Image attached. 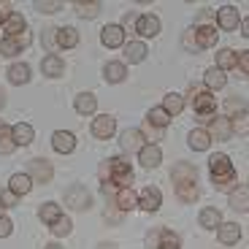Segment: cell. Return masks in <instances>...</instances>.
Masks as SVG:
<instances>
[{"mask_svg":"<svg viewBox=\"0 0 249 249\" xmlns=\"http://www.w3.org/2000/svg\"><path fill=\"white\" fill-rule=\"evenodd\" d=\"M160 203H162V195L157 187H143L141 195H138V209H143V212H149V214L157 212Z\"/></svg>","mask_w":249,"mask_h":249,"instance_id":"10","label":"cell"},{"mask_svg":"<svg viewBox=\"0 0 249 249\" xmlns=\"http://www.w3.org/2000/svg\"><path fill=\"white\" fill-rule=\"evenodd\" d=\"M3 33H6V38H14V36H19V33H25V17L11 11L8 19L3 22Z\"/></svg>","mask_w":249,"mask_h":249,"instance_id":"23","label":"cell"},{"mask_svg":"<svg viewBox=\"0 0 249 249\" xmlns=\"http://www.w3.org/2000/svg\"><path fill=\"white\" fill-rule=\"evenodd\" d=\"M11 136H14V143L27 146V143H33V138H36V130H33V124L19 122V124H14V127H11Z\"/></svg>","mask_w":249,"mask_h":249,"instance_id":"20","label":"cell"},{"mask_svg":"<svg viewBox=\"0 0 249 249\" xmlns=\"http://www.w3.org/2000/svg\"><path fill=\"white\" fill-rule=\"evenodd\" d=\"M19 46H17V41H14V38H3V41H0V54L3 57H14V54H19Z\"/></svg>","mask_w":249,"mask_h":249,"instance_id":"43","label":"cell"},{"mask_svg":"<svg viewBox=\"0 0 249 249\" xmlns=\"http://www.w3.org/2000/svg\"><path fill=\"white\" fill-rule=\"evenodd\" d=\"M138 162H141L143 168H157L162 162V149L157 143H143V149L138 152Z\"/></svg>","mask_w":249,"mask_h":249,"instance_id":"12","label":"cell"},{"mask_svg":"<svg viewBox=\"0 0 249 249\" xmlns=\"http://www.w3.org/2000/svg\"><path fill=\"white\" fill-rule=\"evenodd\" d=\"M214 190H219V193H233L236 190V174L225 176V179H214Z\"/></svg>","mask_w":249,"mask_h":249,"instance_id":"42","label":"cell"},{"mask_svg":"<svg viewBox=\"0 0 249 249\" xmlns=\"http://www.w3.org/2000/svg\"><path fill=\"white\" fill-rule=\"evenodd\" d=\"M168 122H171V117H168V111H165L162 106L149 108V111H146V124H152V127H157V130L168 127Z\"/></svg>","mask_w":249,"mask_h":249,"instance_id":"29","label":"cell"},{"mask_svg":"<svg viewBox=\"0 0 249 249\" xmlns=\"http://www.w3.org/2000/svg\"><path fill=\"white\" fill-rule=\"evenodd\" d=\"M6 106V95H3V89H0V108Z\"/></svg>","mask_w":249,"mask_h":249,"instance_id":"54","label":"cell"},{"mask_svg":"<svg viewBox=\"0 0 249 249\" xmlns=\"http://www.w3.org/2000/svg\"><path fill=\"white\" fill-rule=\"evenodd\" d=\"M187 141H190V146H193L195 152H206L212 146V136H209V130H203V127H195V130L187 136Z\"/></svg>","mask_w":249,"mask_h":249,"instance_id":"22","label":"cell"},{"mask_svg":"<svg viewBox=\"0 0 249 249\" xmlns=\"http://www.w3.org/2000/svg\"><path fill=\"white\" fill-rule=\"evenodd\" d=\"M162 108L168 111V117H176V114L184 111V98H181L179 92H168L162 98Z\"/></svg>","mask_w":249,"mask_h":249,"instance_id":"31","label":"cell"},{"mask_svg":"<svg viewBox=\"0 0 249 249\" xmlns=\"http://www.w3.org/2000/svg\"><path fill=\"white\" fill-rule=\"evenodd\" d=\"M176 198L181 203H195L198 200V181H176Z\"/></svg>","mask_w":249,"mask_h":249,"instance_id":"19","label":"cell"},{"mask_svg":"<svg viewBox=\"0 0 249 249\" xmlns=\"http://www.w3.org/2000/svg\"><path fill=\"white\" fill-rule=\"evenodd\" d=\"M52 146H54V152H60V155H71V152L76 149V136L68 130H57L54 136H52Z\"/></svg>","mask_w":249,"mask_h":249,"instance_id":"14","label":"cell"},{"mask_svg":"<svg viewBox=\"0 0 249 249\" xmlns=\"http://www.w3.org/2000/svg\"><path fill=\"white\" fill-rule=\"evenodd\" d=\"M100 179L106 184V190H122L133 181V171L127 157H108L103 165H100Z\"/></svg>","mask_w":249,"mask_h":249,"instance_id":"1","label":"cell"},{"mask_svg":"<svg viewBox=\"0 0 249 249\" xmlns=\"http://www.w3.org/2000/svg\"><path fill=\"white\" fill-rule=\"evenodd\" d=\"M65 206H71L76 212H87L89 206H92V195H89L81 184H73V187L65 190Z\"/></svg>","mask_w":249,"mask_h":249,"instance_id":"4","label":"cell"},{"mask_svg":"<svg viewBox=\"0 0 249 249\" xmlns=\"http://www.w3.org/2000/svg\"><path fill=\"white\" fill-rule=\"evenodd\" d=\"M98 11H100L98 0H95V3H76V14H79V17H84V19H92Z\"/></svg>","mask_w":249,"mask_h":249,"instance_id":"41","label":"cell"},{"mask_svg":"<svg viewBox=\"0 0 249 249\" xmlns=\"http://www.w3.org/2000/svg\"><path fill=\"white\" fill-rule=\"evenodd\" d=\"M73 108L79 114H95V108H98V98H95L92 92H79L73 100Z\"/></svg>","mask_w":249,"mask_h":249,"instance_id":"26","label":"cell"},{"mask_svg":"<svg viewBox=\"0 0 249 249\" xmlns=\"http://www.w3.org/2000/svg\"><path fill=\"white\" fill-rule=\"evenodd\" d=\"M14 41H17V46H19V49H27V46L33 44V33H30V30L19 33V36H14Z\"/></svg>","mask_w":249,"mask_h":249,"instance_id":"47","label":"cell"},{"mask_svg":"<svg viewBox=\"0 0 249 249\" xmlns=\"http://www.w3.org/2000/svg\"><path fill=\"white\" fill-rule=\"evenodd\" d=\"M136 33L141 38H155L160 33V19L155 14H138L136 19Z\"/></svg>","mask_w":249,"mask_h":249,"instance_id":"7","label":"cell"},{"mask_svg":"<svg viewBox=\"0 0 249 249\" xmlns=\"http://www.w3.org/2000/svg\"><path fill=\"white\" fill-rule=\"evenodd\" d=\"M193 108L200 114V122H212L209 117H214V108H217V100H214V95L209 92V89H203V92H195L193 95Z\"/></svg>","mask_w":249,"mask_h":249,"instance_id":"5","label":"cell"},{"mask_svg":"<svg viewBox=\"0 0 249 249\" xmlns=\"http://www.w3.org/2000/svg\"><path fill=\"white\" fill-rule=\"evenodd\" d=\"M200 228H206V231H212V228H219L222 225V214L217 212V209H203L198 217Z\"/></svg>","mask_w":249,"mask_h":249,"instance_id":"34","label":"cell"},{"mask_svg":"<svg viewBox=\"0 0 249 249\" xmlns=\"http://www.w3.org/2000/svg\"><path fill=\"white\" fill-rule=\"evenodd\" d=\"M114 203H117L119 212H130V209H136V206H138L136 190H130V187H122V190H117V198H114Z\"/></svg>","mask_w":249,"mask_h":249,"instance_id":"18","label":"cell"},{"mask_svg":"<svg viewBox=\"0 0 249 249\" xmlns=\"http://www.w3.org/2000/svg\"><path fill=\"white\" fill-rule=\"evenodd\" d=\"M17 149V143H14V136H11V127L8 124L0 122V155H11Z\"/></svg>","mask_w":249,"mask_h":249,"instance_id":"37","label":"cell"},{"mask_svg":"<svg viewBox=\"0 0 249 249\" xmlns=\"http://www.w3.org/2000/svg\"><path fill=\"white\" fill-rule=\"evenodd\" d=\"M203 81H206V87H209V92H214V89H222L225 84H228V79H225V71L219 68H209L203 73Z\"/></svg>","mask_w":249,"mask_h":249,"instance_id":"30","label":"cell"},{"mask_svg":"<svg viewBox=\"0 0 249 249\" xmlns=\"http://www.w3.org/2000/svg\"><path fill=\"white\" fill-rule=\"evenodd\" d=\"M241 33H244V38H249V17L241 22Z\"/></svg>","mask_w":249,"mask_h":249,"instance_id":"52","label":"cell"},{"mask_svg":"<svg viewBox=\"0 0 249 249\" xmlns=\"http://www.w3.org/2000/svg\"><path fill=\"white\" fill-rule=\"evenodd\" d=\"M76 44H79V33L73 27H60L57 30V46L60 49H73Z\"/></svg>","mask_w":249,"mask_h":249,"instance_id":"32","label":"cell"},{"mask_svg":"<svg viewBox=\"0 0 249 249\" xmlns=\"http://www.w3.org/2000/svg\"><path fill=\"white\" fill-rule=\"evenodd\" d=\"M108 219H111V222H117V219H119V212H117V203L111 206V212H108Z\"/></svg>","mask_w":249,"mask_h":249,"instance_id":"51","label":"cell"},{"mask_svg":"<svg viewBox=\"0 0 249 249\" xmlns=\"http://www.w3.org/2000/svg\"><path fill=\"white\" fill-rule=\"evenodd\" d=\"M146 44H141V41H130V44H124V62H143L146 60Z\"/></svg>","mask_w":249,"mask_h":249,"instance_id":"21","label":"cell"},{"mask_svg":"<svg viewBox=\"0 0 249 249\" xmlns=\"http://www.w3.org/2000/svg\"><path fill=\"white\" fill-rule=\"evenodd\" d=\"M60 8H62V3H57V0H52V3L38 0L36 3V11H44V14H54V11H60Z\"/></svg>","mask_w":249,"mask_h":249,"instance_id":"45","label":"cell"},{"mask_svg":"<svg viewBox=\"0 0 249 249\" xmlns=\"http://www.w3.org/2000/svg\"><path fill=\"white\" fill-rule=\"evenodd\" d=\"M0 209H3V203H0Z\"/></svg>","mask_w":249,"mask_h":249,"instance_id":"57","label":"cell"},{"mask_svg":"<svg viewBox=\"0 0 249 249\" xmlns=\"http://www.w3.org/2000/svg\"><path fill=\"white\" fill-rule=\"evenodd\" d=\"M233 133H249V117L247 114L233 119Z\"/></svg>","mask_w":249,"mask_h":249,"instance_id":"46","label":"cell"},{"mask_svg":"<svg viewBox=\"0 0 249 249\" xmlns=\"http://www.w3.org/2000/svg\"><path fill=\"white\" fill-rule=\"evenodd\" d=\"M217 22L222 30H236L241 25V19H238V8L236 6H222L217 11Z\"/></svg>","mask_w":249,"mask_h":249,"instance_id":"15","label":"cell"},{"mask_svg":"<svg viewBox=\"0 0 249 249\" xmlns=\"http://www.w3.org/2000/svg\"><path fill=\"white\" fill-rule=\"evenodd\" d=\"M236 68L241 71L244 76H249V49L236 52Z\"/></svg>","mask_w":249,"mask_h":249,"instance_id":"44","label":"cell"},{"mask_svg":"<svg viewBox=\"0 0 249 249\" xmlns=\"http://www.w3.org/2000/svg\"><path fill=\"white\" fill-rule=\"evenodd\" d=\"M44 44H46V49H49V52L57 46V30H54V27H49V30L44 33Z\"/></svg>","mask_w":249,"mask_h":249,"instance_id":"50","label":"cell"},{"mask_svg":"<svg viewBox=\"0 0 249 249\" xmlns=\"http://www.w3.org/2000/svg\"><path fill=\"white\" fill-rule=\"evenodd\" d=\"M114 130H117V119L111 117V114H100V117L92 119V136L95 138H111Z\"/></svg>","mask_w":249,"mask_h":249,"instance_id":"8","label":"cell"},{"mask_svg":"<svg viewBox=\"0 0 249 249\" xmlns=\"http://www.w3.org/2000/svg\"><path fill=\"white\" fill-rule=\"evenodd\" d=\"M222 106H225V111H228V114H233V119L241 117V114H247V100H244V98H236V95L225 98Z\"/></svg>","mask_w":249,"mask_h":249,"instance_id":"38","label":"cell"},{"mask_svg":"<svg viewBox=\"0 0 249 249\" xmlns=\"http://www.w3.org/2000/svg\"><path fill=\"white\" fill-rule=\"evenodd\" d=\"M209 171H212V179H225V176L236 174L228 155H212V160H209Z\"/></svg>","mask_w":249,"mask_h":249,"instance_id":"9","label":"cell"},{"mask_svg":"<svg viewBox=\"0 0 249 249\" xmlns=\"http://www.w3.org/2000/svg\"><path fill=\"white\" fill-rule=\"evenodd\" d=\"M62 60L57 54H46L44 62H41V71H44V76H49V79H60L62 76Z\"/></svg>","mask_w":249,"mask_h":249,"instance_id":"28","label":"cell"},{"mask_svg":"<svg viewBox=\"0 0 249 249\" xmlns=\"http://www.w3.org/2000/svg\"><path fill=\"white\" fill-rule=\"evenodd\" d=\"M27 176L33 179V184H49L52 176H54V168H52V162L44 160V157H33L27 162Z\"/></svg>","mask_w":249,"mask_h":249,"instance_id":"2","label":"cell"},{"mask_svg":"<svg viewBox=\"0 0 249 249\" xmlns=\"http://www.w3.org/2000/svg\"><path fill=\"white\" fill-rule=\"evenodd\" d=\"M217 68L219 71H233L236 68V52L233 49H222L217 54Z\"/></svg>","mask_w":249,"mask_h":249,"instance_id":"39","label":"cell"},{"mask_svg":"<svg viewBox=\"0 0 249 249\" xmlns=\"http://www.w3.org/2000/svg\"><path fill=\"white\" fill-rule=\"evenodd\" d=\"M119 143H122V149L124 152H141L143 149V133L141 130H124L122 138H119Z\"/></svg>","mask_w":249,"mask_h":249,"instance_id":"17","label":"cell"},{"mask_svg":"<svg viewBox=\"0 0 249 249\" xmlns=\"http://www.w3.org/2000/svg\"><path fill=\"white\" fill-rule=\"evenodd\" d=\"M171 179H174V184L176 181H198V168L190 162H176L171 168Z\"/></svg>","mask_w":249,"mask_h":249,"instance_id":"16","label":"cell"},{"mask_svg":"<svg viewBox=\"0 0 249 249\" xmlns=\"http://www.w3.org/2000/svg\"><path fill=\"white\" fill-rule=\"evenodd\" d=\"M14 231V222L8 217H0V238H8Z\"/></svg>","mask_w":249,"mask_h":249,"instance_id":"49","label":"cell"},{"mask_svg":"<svg viewBox=\"0 0 249 249\" xmlns=\"http://www.w3.org/2000/svg\"><path fill=\"white\" fill-rule=\"evenodd\" d=\"M44 249H62V247H60V244H46Z\"/></svg>","mask_w":249,"mask_h":249,"instance_id":"56","label":"cell"},{"mask_svg":"<svg viewBox=\"0 0 249 249\" xmlns=\"http://www.w3.org/2000/svg\"><path fill=\"white\" fill-rule=\"evenodd\" d=\"M209 136L214 141H228L233 136V119L231 117H212V130Z\"/></svg>","mask_w":249,"mask_h":249,"instance_id":"11","label":"cell"},{"mask_svg":"<svg viewBox=\"0 0 249 249\" xmlns=\"http://www.w3.org/2000/svg\"><path fill=\"white\" fill-rule=\"evenodd\" d=\"M217 236H219V241L222 244H236L238 238H241V225H236V222H222L217 228Z\"/></svg>","mask_w":249,"mask_h":249,"instance_id":"24","label":"cell"},{"mask_svg":"<svg viewBox=\"0 0 249 249\" xmlns=\"http://www.w3.org/2000/svg\"><path fill=\"white\" fill-rule=\"evenodd\" d=\"M17 198H19V195H14L11 190L0 193V203H3V209H11V206H17Z\"/></svg>","mask_w":249,"mask_h":249,"instance_id":"48","label":"cell"},{"mask_svg":"<svg viewBox=\"0 0 249 249\" xmlns=\"http://www.w3.org/2000/svg\"><path fill=\"white\" fill-rule=\"evenodd\" d=\"M146 247L149 249H179V236L174 231H165V228H155L146 236Z\"/></svg>","mask_w":249,"mask_h":249,"instance_id":"3","label":"cell"},{"mask_svg":"<svg viewBox=\"0 0 249 249\" xmlns=\"http://www.w3.org/2000/svg\"><path fill=\"white\" fill-rule=\"evenodd\" d=\"M217 30H214V25H200L193 30V41H195V49L203 52V49H212L214 44H217Z\"/></svg>","mask_w":249,"mask_h":249,"instance_id":"6","label":"cell"},{"mask_svg":"<svg viewBox=\"0 0 249 249\" xmlns=\"http://www.w3.org/2000/svg\"><path fill=\"white\" fill-rule=\"evenodd\" d=\"M8 81H11V84H27V81H30V68H27L25 62L11 65V68H8Z\"/></svg>","mask_w":249,"mask_h":249,"instance_id":"35","label":"cell"},{"mask_svg":"<svg viewBox=\"0 0 249 249\" xmlns=\"http://www.w3.org/2000/svg\"><path fill=\"white\" fill-rule=\"evenodd\" d=\"M98 249H117V247H114V244H100Z\"/></svg>","mask_w":249,"mask_h":249,"instance_id":"55","label":"cell"},{"mask_svg":"<svg viewBox=\"0 0 249 249\" xmlns=\"http://www.w3.org/2000/svg\"><path fill=\"white\" fill-rule=\"evenodd\" d=\"M8 190H11L14 195H27L33 190V179L27 174H14L11 179H8Z\"/></svg>","mask_w":249,"mask_h":249,"instance_id":"27","label":"cell"},{"mask_svg":"<svg viewBox=\"0 0 249 249\" xmlns=\"http://www.w3.org/2000/svg\"><path fill=\"white\" fill-rule=\"evenodd\" d=\"M231 209H236V212H249V184H241L231 193Z\"/></svg>","mask_w":249,"mask_h":249,"instance_id":"25","label":"cell"},{"mask_svg":"<svg viewBox=\"0 0 249 249\" xmlns=\"http://www.w3.org/2000/svg\"><path fill=\"white\" fill-rule=\"evenodd\" d=\"M100 41H103V46H108V49L122 46L124 44V27L122 25H106L103 33H100Z\"/></svg>","mask_w":249,"mask_h":249,"instance_id":"13","label":"cell"},{"mask_svg":"<svg viewBox=\"0 0 249 249\" xmlns=\"http://www.w3.org/2000/svg\"><path fill=\"white\" fill-rule=\"evenodd\" d=\"M71 228H73V222H71V219H68V217H65V214H62V217H60V219H57V222H54V225H52L49 231H52V233H54V236H57V238H62V236H68V233H71Z\"/></svg>","mask_w":249,"mask_h":249,"instance_id":"40","label":"cell"},{"mask_svg":"<svg viewBox=\"0 0 249 249\" xmlns=\"http://www.w3.org/2000/svg\"><path fill=\"white\" fill-rule=\"evenodd\" d=\"M8 14H11V11H6V8L0 6V27H3V22H6V19H8Z\"/></svg>","mask_w":249,"mask_h":249,"instance_id":"53","label":"cell"},{"mask_svg":"<svg viewBox=\"0 0 249 249\" xmlns=\"http://www.w3.org/2000/svg\"><path fill=\"white\" fill-rule=\"evenodd\" d=\"M60 217H62L60 206H57V203H52V200H49V203H44L41 209H38V219H41V222H46V225H54Z\"/></svg>","mask_w":249,"mask_h":249,"instance_id":"33","label":"cell"},{"mask_svg":"<svg viewBox=\"0 0 249 249\" xmlns=\"http://www.w3.org/2000/svg\"><path fill=\"white\" fill-rule=\"evenodd\" d=\"M103 76H106V81H111V84L124 81V76H127V71H124V62H108L106 68H103Z\"/></svg>","mask_w":249,"mask_h":249,"instance_id":"36","label":"cell"}]
</instances>
